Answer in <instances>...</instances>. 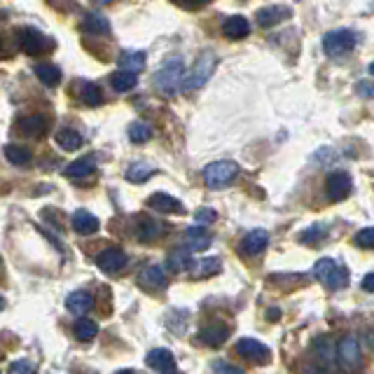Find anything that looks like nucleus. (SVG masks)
Here are the masks:
<instances>
[{
  "label": "nucleus",
  "instance_id": "33",
  "mask_svg": "<svg viewBox=\"0 0 374 374\" xmlns=\"http://www.w3.org/2000/svg\"><path fill=\"white\" fill-rule=\"evenodd\" d=\"M325 237H328V225L316 223V225L306 227V230L299 234V241L306 244V246H313V244H318V241H323Z\"/></svg>",
  "mask_w": 374,
  "mask_h": 374
},
{
  "label": "nucleus",
  "instance_id": "38",
  "mask_svg": "<svg viewBox=\"0 0 374 374\" xmlns=\"http://www.w3.org/2000/svg\"><path fill=\"white\" fill-rule=\"evenodd\" d=\"M356 246L361 248H374V227H368V230H361L356 234Z\"/></svg>",
  "mask_w": 374,
  "mask_h": 374
},
{
  "label": "nucleus",
  "instance_id": "12",
  "mask_svg": "<svg viewBox=\"0 0 374 374\" xmlns=\"http://www.w3.org/2000/svg\"><path fill=\"white\" fill-rule=\"evenodd\" d=\"M138 283H141L143 290L155 292V290H161L166 285V274H164V269H161V267L148 265V267L141 269V274H138Z\"/></svg>",
  "mask_w": 374,
  "mask_h": 374
},
{
  "label": "nucleus",
  "instance_id": "41",
  "mask_svg": "<svg viewBox=\"0 0 374 374\" xmlns=\"http://www.w3.org/2000/svg\"><path fill=\"white\" fill-rule=\"evenodd\" d=\"M7 370L12 374H31L35 368H33V363H28V361H14Z\"/></svg>",
  "mask_w": 374,
  "mask_h": 374
},
{
  "label": "nucleus",
  "instance_id": "31",
  "mask_svg": "<svg viewBox=\"0 0 374 374\" xmlns=\"http://www.w3.org/2000/svg\"><path fill=\"white\" fill-rule=\"evenodd\" d=\"M19 129L24 131L28 136H42L47 129V120L40 115H31V117H24V120L19 122Z\"/></svg>",
  "mask_w": 374,
  "mask_h": 374
},
{
  "label": "nucleus",
  "instance_id": "42",
  "mask_svg": "<svg viewBox=\"0 0 374 374\" xmlns=\"http://www.w3.org/2000/svg\"><path fill=\"white\" fill-rule=\"evenodd\" d=\"M213 370H216V372H230V374H244V370L237 368V365L223 363V361H216V363H213Z\"/></svg>",
  "mask_w": 374,
  "mask_h": 374
},
{
  "label": "nucleus",
  "instance_id": "43",
  "mask_svg": "<svg viewBox=\"0 0 374 374\" xmlns=\"http://www.w3.org/2000/svg\"><path fill=\"white\" fill-rule=\"evenodd\" d=\"M316 159H320V164H330V161H335V159H339V157L335 155L332 148H320L316 152Z\"/></svg>",
  "mask_w": 374,
  "mask_h": 374
},
{
  "label": "nucleus",
  "instance_id": "29",
  "mask_svg": "<svg viewBox=\"0 0 374 374\" xmlns=\"http://www.w3.org/2000/svg\"><path fill=\"white\" fill-rule=\"evenodd\" d=\"M35 77H38L45 87H56L58 82H61V70L52 63H38L35 66Z\"/></svg>",
  "mask_w": 374,
  "mask_h": 374
},
{
  "label": "nucleus",
  "instance_id": "26",
  "mask_svg": "<svg viewBox=\"0 0 374 374\" xmlns=\"http://www.w3.org/2000/svg\"><path fill=\"white\" fill-rule=\"evenodd\" d=\"M110 85H113V89L115 92H120V94H124V92H131L134 87L138 85V73H134V70H120V73H115L113 77H110Z\"/></svg>",
  "mask_w": 374,
  "mask_h": 374
},
{
  "label": "nucleus",
  "instance_id": "7",
  "mask_svg": "<svg viewBox=\"0 0 374 374\" xmlns=\"http://www.w3.org/2000/svg\"><path fill=\"white\" fill-rule=\"evenodd\" d=\"M237 354L246 361H251L255 365H265L269 363V349L262 342L253 339V337H244L237 342Z\"/></svg>",
  "mask_w": 374,
  "mask_h": 374
},
{
  "label": "nucleus",
  "instance_id": "37",
  "mask_svg": "<svg viewBox=\"0 0 374 374\" xmlns=\"http://www.w3.org/2000/svg\"><path fill=\"white\" fill-rule=\"evenodd\" d=\"M129 138L134 143H145V141H150L152 138V129H150V124H145V122H134L129 127Z\"/></svg>",
  "mask_w": 374,
  "mask_h": 374
},
{
  "label": "nucleus",
  "instance_id": "44",
  "mask_svg": "<svg viewBox=\"0 0 374 374\" xmlns=\"http://www.w3.org/2000/svg\"><path fill=\"white\" fill-rule=\"evenodd\" d=\"M178 5L182 7H187V10H197V7H201V5H206L208 0H175Z\"/></svg>",
  "mask_w": 374,
  "mask_h": 374
},
{
  "label": "nucleus",
  "instance_id": "5",
  "mask_svg": "<svg viewBox=\"0 0 374 374\" xmlns=\"http://www.w3.org/2000/svg\"><path fill=\"white\" fill-rule=\"evenodd\" d=\"M356 45H358V35L351 28H337V31L325 33V38H323V49L332 58L349 54Z\"/></svg>",
  "mask_w": 374,
  "mask_h": 374
},
{
  "label": "nucleus",
  "instance_id": "45",
  "mask_svg": "<svg viewBox=\"0 0 374 374\" xmlns=\"http://www.w3.org/2000/svg\"><path fill=\"white\" fill-rule=\"evenodd\" d=\"M363 290L374 292V271H372V274H368V276L363 278Z\"/></svg>",
  "mask_w": 374,
  "mask_h": 374
},
{
  "label": "nucleus",
  "instance_id": "34",
  "mask_svg": "<svg viewBox=\"0 0 374 374\" xmlns=\"http://www.w3.org/2000/svg\"><path fill=\"white\" fill-rule=\"evenodd\" d=\"M73 332H75V337H77L80 342H89V339H94V337H96L99 325L94 320H89V318H80L75 323V328H73Z\"/></svg>",
  "mask_w": 374,
  "mask_h": 374
},
{
  "label": "nucleus",
  "instance_id": "28",
  "mask_svg": "<svg viewBox=\"0 0 374 374\" xmlns=\"http://www.w3.org/2000/svg\"><path fill=\"white\" fill-rule=\"evenodd\" d=\"M82 31L89 33V35H106L110 31V24L104 14H87L85 21H82Z\"/></svg>",
  "mask_w": 374,
  "mask_h": 374
},
{
  "label": "nucleus",
  "instance_id": "1",
  "mask_svg": "<svg viewBox=\"0 0 374 374\" xmlns=\"http://www.w3.org/2000/svg\"><path fill=\"white\" fill-rule=\"evenodd\" d=\"M185 82V66L180 56H173L161 63V68L155 73V85L164 96H173Z\"/></svg>",
  "mask_w": 374,
  "mask_h": 374
},
{
  "label": "nucleus",
  "instance_id": "30",
  "mask_svg": "<svg viewBox=\"0 0 374 374\" xmlns=\"http://www.w3.org/2000/svg\"><path fill=\"white\" fill-rule=\"evenodd\" d=\"M5 159L10 161V164H14V166H24V164H28V161L33 159V152L28 148H24V145L10 143V145H5Z\"/></svg>",
  "mask_w": 374,
  "mask_h": 374
},
{
  "label": "nucleus",
  "instance_id": "18",
  "mask_svg": "<svg viewBox=\"0 0 374 374\" xmlns=\"http://www.w3.org/2000/svg\"><path fill=\"white\" fill-rule=\"evenodd\" d=\"M267 246H269V234L265 230H253L246 234L241 251H244L246 255H260Z\"/></svg>",
  "mask_w": 374,
  "mask_h": 374
},
{
  "label": "nucleus",
  "instance_id": "20",
  "mask_svg": "<svg viewBox=\"0 0 374 374\" xmlns=\"http://www.w3.org/2000/svg\"><path fill=\"white\" fill-rule=\"evenodd\" d=\"M201 342L208 344V347H223L230 337V328L223 325V323H211V325L201 328Z\"/></svg>",
  "mask_w": 374,
  "mask_h": 374
},
{
  "label": "nucleus",
  "instance_id": "3",
  "mask_svg": "<svg viewBox=\"0 0 374 374\" xmlns=\"http://www.w3.org/2000/svg\"><path fill=\"white\" fill-rule=\"evenodd\" d=\"M216 63L218 58L213 52H201L199 56H197L194 66L189 68V73L185 75V82H182V89L192 92V89H199V87H204L208 82V77L213 75L216 70Z\"/></svg>",
  "mask_w": 374,
  "mask_h": 374
},
{
  "label": "nucleus",
  "instance_id": "24",
  "mask_svg": "<svg viewBox=\"0 0 374 374\" xmlns=\"http://www.w3.org/2000/svg\"><path fill=\"white\" fill-rule=\"evenodd\" d=\"M223 269V262H220V258H199V260H194V265L192 269H189V274H192L194 278H208V276H213L218 274V271Z\"/></svg>",
  "mask_w": 374,
  "mask_h": 374
},
{
  "label": "nucleus",
  "instance_id": "13",
  "mask_svg": "<svg viewBox=\"0 0 374 374\" xmlns=\"http://www.w3.org/2000/svg\"><path fill=\"white\" fill-rule=\"evenodd\" d=\"M148 204L159 213H173V216H182L185 213V206H182L180 199H175L171 194H164V192H155L148 199Z\"/></svg>",
  "mask_w": 374,
  "mask_h": 374
},
{
  "label": "nucleus",
  "instance_id": "27",
  "mask_svg": "<svg viewBox=\"0 0 374 374\" xmlns=\"http://www.w3.org/2000/svg\"><path fill=\"white\" fill-rule=\"evenodd\" d=\"M54 141H56V145L61 150L73 152V150H77L80 145H82V136H80L75 129H58L56 136H54Z\"/></svg>",
  "mask_w": 374,
  "mask_h": 374
},
{
  "label": "nucleus",
  "instance_id": "48",
  "mask_svg": "<svg viewBox=\"0 0 374 374\" xmlns=\"http://www.w3.org/2000/svg\"><path fill=\"white\" fill-rule=\"evenodd\" d=\"M370 73H372V75H374V61L370 63Z\"/></svg>",
  "mask_w": 374,
  "mask_h": 374
},
{
  "label": "nucleus",
  "instance_id": "22",
  "mask_svg": "<svg viewBox=\"0 0 374 374\" xmlns=\"http://www.w3.org/2000/svg\"><path fill=\"white\" fill-rule=\"evenodd\" d=\"M288 14H290L288 7H283V5H269V7H265V10L258 12V24L262 28H271V26L281 24V21L288 17Z\"/></svg>",
  "mask_w": 374,
  "mask_h": 374
},
{
  "label": "nucleus",
  "instance_id": "35",
  "mask_svg": "<svg viewBox=\"0 0 374 374\" xmlns=\"http://www.w3.org/2000/svg\"><path fill=\"white\" fill-rule=\"evenodd\" d=\"M120 68L141 73L145 68V54L143 52H124L120 56Z\"/></svg>",
  "mask_w": 374,
  "mask_h": 374
},
{
  "label": "nucleus",
  "instance_id": "36",
  "mask_svg": "<svg viewBox=\"0 0 374 374\" xmlns=\"http://www.w3.org/2000/svg\"><path fill=\"white\" fill-rule=\"evenodd\" d=\"M80 99L85 101L87 106L96 108L104 104V94H101V87L94 85V82H85L82 85V92H80Z\"/></svg>",
  "mask_w": 374,
  "mask_h": 374
},
{
  "label": "nucleus",
  "instance_id": "11",
  "mask_svg": "<svg viewBox=\"0 0 374 374\" xmlns=\"http://www.w3.org/2000/svg\"><path fill=\"white\" fill-rule=\"evenodd\" d=\"M339 361L344 363V368L354 370L361 365V344L354 335H347L339 342Z\"/></svg>",
  "mask_w": 374,
  "mask_h": 374
},
{
  "label": "nucleus",
  "instance_id": "19",
  "mask_svg": "<svg viewBox=\"0 0 374 374\" xmlns=\"http://www.w3.org/2000/svg\"><path fill=\"white\" fill-rule=\"evenodd\" d=\"M223 33L230 40H241V38H246V35L251 33V24H248L246 17H241V14H234V17H230L223 24Z\"/></svg>",
  "mask_w": 374,
  "mask_h": 374
},
{
  "label": "nucleus",
  "instance_id": "4",
  "mask_svg": "<svg viewBox=\"0 0 374 374\" xmlns=\"http://www.w3.org/2000/svg\"><path fill=\"white\" fill-rule=\"evenodd\" d=\"M237 175H239V164L237 161H230V159L213 161V164H208L206 168H204V182H206V187H211V189L227 187Z\"/></svg>",
  "mask_w": 374,
  "mask_h": 374
},
{
  "label": "nucleus",
  "instance_id": "47",
  "mask_svg": "<svg viewBox=\"0 0 374 374\" xmlns=\"http://www.w3.org/2000/svg\"><path fill=\"white\" fill-rule=\"evenodd\" d=\"M94 3H96V5H110L113 0H94Z\"/></svg>",
  "mask_w": 374,
  "mask_h": 374
},
{
  "label": "nucleus",
  "instance_id": "2",
  "mask_svg": "<svg viewBox=\"0 0 374 374\" xmlns=\"http://www.w3.org/2000/svg\"><path fill=\"white\" fill-rule=\"evenodd\" d=\"M313 276L330 290H344L349 285V269L347 265L337 262L332 258H323L313 267Z\"/></svg>",
  "mask_w": 374,
  "mask_h": 374
},
{
  "label": "nucleus",
  "instance_id": "16",
  "mask_svg": "<svg viewBox=\"0 0 374 374\" xmlns=\"http://www.w3.org/2000/svg\"><path fill=\"white\" fill-rule=\"evenodd\" d=\"M192 248H173L171 253H168V269L173 271V274H182V271H189L194 265V260H192Z\"/></svg>",
  "mask_w": 374,
  "mask_h": 374
},
{
  "label": "nucleus",
  "instance_id": "23",
  "mask_svg": "<svg viewBox=\"0 0 374 374\" xmlns=\"http://www.w3.org/2000/svg\"><path fill=\"white\" fill-rule=\"evenodd\" d=\"M94 168H96V161H94V157H82L77 161H73V164L66 166V178H73V180H82L87 178V175L94 173Z\"/></svg>",
  "mask_w": 374,
  "mask_h": 374
},
{
  "label": "nucleus",
  "instance_id": "15",
  "mask_svg": "<svg viewBox=\"0 0 374 374\" xmlns=\"http://www.w3.org/2000/svg\"><path fill=\"white\" fill-rule=\"evenodd\" d=\"M211 241H213V237L206 230V225H194L185 230V246L192 248V251H206Z\"/></svg>",
  "mask_w": 374,
  "mask_h": 374
},
{
  "label": "nucleus",
  "instance_id": "6",
  "mask_svg": "<svg viewBox=\"0 0 374 374\" xmlns=\"http://www.w3.org/2000/svg\"><path fill=\"white\" fill-rule=\"evenodd\" d=\"M17 40H19V47L21 52H26L28 56H35V54H42L47 52V49L54 47V42L47 38L45 33L38 31V28H21L17 33Z\"/></svg>",
  "mask_w": 374,
  "mask_h": 374
},
{
  "label": "nucleus",
  "instance_id": "46",
  "mask_svg": "<svg viewBox=\"0 0 374 374\" xmlns=\"http://www.w3.org/2000/svg\"><path fill=\"white\" fill-rule=\"evenodd\" d=\"M269 313H271V316H269L271 320H276V318H278V309H271Z\"/></svg>",
  "mask_w": 374,
  "mask_h": 374
},
{
  "label": "nucleus",
  "instance_id": "49",
  "mask_svg": "<svg viewBox=\"0 0 374 374\" xmlns=\"http://www.w3.org/2000/svg\"><path fill=\"white\" fill-rule=\"evenodd\" d=\"M370 342H372V347H374V335H370Z\"/></svg>",
  "mask_w": 374,
  "mask_h": 374
},
{
  "label": "nucleus",
  "instance_id": "39",
  "mask_svg": "<svg viewBox=\"0 0 374 374\" xmlns=\"http://www.w3.org/2000/svg\"><path fill=\"white\" fill-rule=\"evenodd\" d=\"M356 92L361 94V96L374 101V80H361V82L356 85Z\"/></svg>",
  "mask_w": 374,
  "mask_h": 374
},
{
  "label": "nucleus",
  "instance_id": "10",
  "mask_svg": "<svg viewBox=\"0 0 374 374\" xmlns=\"http://www.w3.org/2000/svg\"><path fill=\"white\" fill-rule=\"evenodd\" d=\"M96 265L106 274H117V271L127 267V253L120 251V248H106L104 253H99Z\"/></svg>",
  "mask_w": 374,
  "mask_h": 374
},
{
  "label": "nucleus",
  "instance_id": "9",
  "mask_svg": "<svg viewBox=\"0 0 374 374\" xmlns=\"http://www.w3.org/2000/svg\"><path fill=\"white\" fill-rule=\"evenodd\" d=\"M311 354L316 356V361L325 368H332L335 361L339 358V347L335 344L332 337H316L311 344Z\"/></svg>",
  "mask_w": 374,
  "mask_h": 374
},
{
  "label": "nucleus",
  "instance_id": "21",
  "mask_svg": "<svg viewBox=\"0 0 374 374\" xmlns=\"http://www.w3.org/2000/svg\"><path fill=\"white\" fill-rule=\"evenodd\" d=\"M99 227H101V223H99V218L94 216V213H89V211H77L75 216H73V230H75L77 234H85V237H89V234H94V232H99Z\"/></svg>",
  "mask_w": 374,
  "mask_h": 374
},
{
  "label": "nucleus",
  "instance_id": "40",
  "mask_svg": "<svg viewBox=\"0 0 374 374\" xmlns=\"http://www.w3.org/2000/svg\"><path fill=\"white\" fill-rule=\"evenodd\" d=\"M216 218H218V213H216L213 208H199V211L194 213V220H197L199 225H211Z\"/></svg>",
  "mask_w": 374,
  "mask_h": 374
},
{
  "label": "nucleus",
  "instance_id": "32",
  "mask_svg": "<svg viewBox=\"0 0 374 374\" xmlns=\"http://www.w3.org/2000/svg\"><path fill=\"white\" fill-rule=\"evenodd\" d=\"M152 173H155V166L143 164V161H136V164H131V166L127 168L124 178H127L129 182H145Z\"/></svg>",
  "mask_w": 374,
  "mask_h": 374
},
{
  "label": "nucleus",
  "instance_id": "14",
  "mask_svg": "<svg viewBox=\"0 0 374 374\" xmlns=\"http://www.w3.org/2000/svg\"><path fill=\"white\" fill-rule=\"evenodd\" d=\"M145 365L152 368L155 372H173L175 370V358L168 349H152L145 356Z\"/></svg>",
  "mask_w": 374,
  "mask_h": 374
},
{
  "label": "nucleus",
  "instance_id": "17",
  "mask_svg": "<svg viewBox=\"0 0 374 374\" xmlns=\"http://www.w3.org/2000/svg\"><path fill=\"white\" fill-rule=\"evenodd\" d=\"M92 306H94V297L87 290H75L66 297V309L70 313H75V316H85Z\"/></svg>",
  "mask_w": 374,
  "mask_h": 374
},
{
  "label": "nucleus",
  "instance_id": "8",
  "mask_svg": "<svg viewBox=\"0 0 374 374\" xmlns=\"http://www.w3.org/2000/svg\"><path fill=\"white\" fill-rule=\"evenodd\" d=\"M351 189H354V180H351V175L347 171H335L325 182V194L330 201L347 199L351 194Z\"/></svg>",
  "mask_w": 374,
  "mask_h": 374
},
{
  "label": "nucleus",
  "instance_id": "25",
  "mask_svg": "<svg viewBox=\"0 0 374 374\" xmlns=\"http://www.w3.org/2000/svg\"><path fill=\"white\" fill-rule=\"evenodd\" d=\"M141 223H138V239L143 241V244H150V241H155L161 237V223H157V220H152V218H145L141 216L138 218Z\"/></svg>",
  "mask_w": 374,
  "mask_h": 374
}]
</instances>
